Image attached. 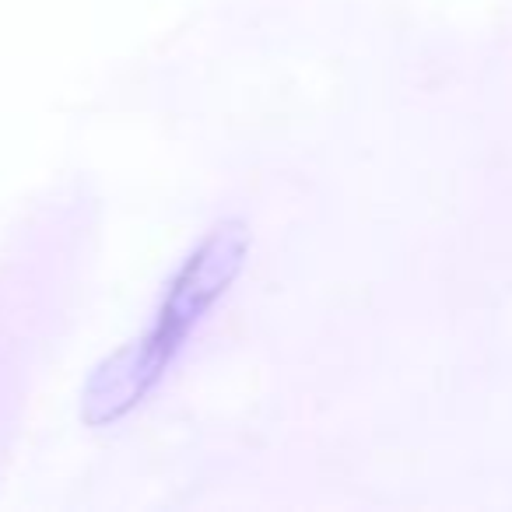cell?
Wrapping results in <instances>:
<instances>
[{"label": "cell", "mask_w": 512, "mask_h": 512, "mask_svg": "<svg viewBox=\"0 0 512 512\" xmlns=\"http://www.w3.org/2000/svg\"><path fill=\"white\" fill-rule=\"evenodd\" d=\"M246 253V235L239 232V225H218L211 232V239L197 249L190 264L183 267L176 281L169 288L158 323L137 348L134 362L127 369L120 365H106V372H99L88 393V404H99L102 411L92 421H113L162 376V369L169 365V358L176 355V348L183 344V337L190 334V327L200 320L207 306L225 292V285L235 278Z\"/></svg>", "instance_id": "obj_1"}]
</instances>
